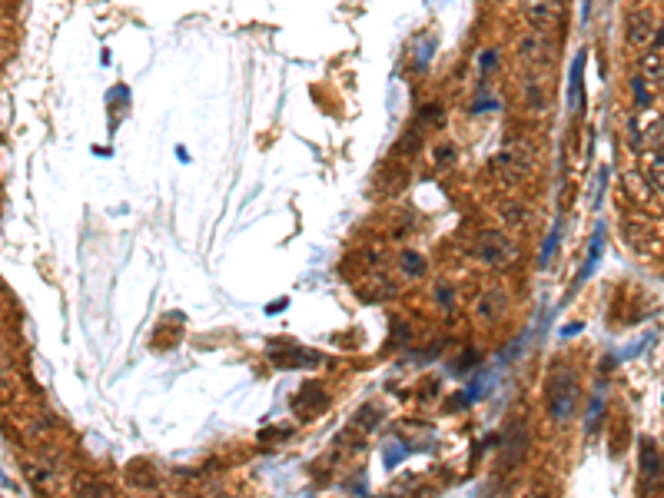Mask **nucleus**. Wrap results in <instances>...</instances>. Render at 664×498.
Segmentation results:
<instances>
[{"mask_svg": "<svg viewBox=\"0 0 664 498\" xmlns=\"http://www.w3.org/2000/svg\"><path fill=\"white\" fill-rule=\"evenodd\" d=\"M544 402H548V415L555 422H568L575 415V402H578V382L575 372L565 366H555L552 376H548V386H544Z\"/></svg>", "mask_w": 664, "mask_h": 498, "instance_id": "nucleus-1", "label": "nucleus"}, {"mask_svg": "<svg viewBox=\"0 0 664 498\" xmlns=\"http://www.w3.org/2000/svg\"><path fill=\"white\" fill-rule=\"evenodd\" d=\"M495 166L501 170L505 180H525V176L535 170V153H532V146H528V140H508L505 150L499 153Z\"/></svg>", "mask_w": 664, "mask_h": 498, "instance_id": "nucleus-2", "label": "nucleus"}, {"mask_svg": "<svg viewBox=\"0 0 664 498\" xmlns=\"http://www.w3.org/2000/svg\"><path fill=\"white\" fill-rule=\"evenodd\" d=\"M479 260L489 262V266H495V270H501V266H512L515 256H518V246H515L512 236H505L501 229H489V233H482L479 236Z\"/></svg>", "mask_w": 664, "mask_h": 498, "instance_id": "nucleus-3", "label": "nucleus"}, {"mask_svg": "<svg viewBox=\"0 0 664 498\" xmlns=\"http://www.w3.org/2000/svg\"><path fill=\"white\" fill-rule=\"evenodd\" d=\"M518 57H522V64L528 70H548L552 60H555V50H552L544 33H525L518 40Z\"/></svg>", "mask_w": 664, "mask_h": 498, "instance_id": "nucleus-4", "label": "nucleus"}, {"mask_svg": "<svg viewBox=\"0 0 664 498\" xmlns=\"http://www.w3.org/2000/svg\"><path fill=\"white\" fill-rule=\"evenodd\" d=\"M585 60H588V54L578 50L575 64H571V74H568V107L575 110V113L585 110Z\"/></svg>", "mask_w": 664, "mask_h": 498, "instance_id": "nucleus-5", "label": "nucleus"}, {"mask_svg": "<svg viewBox=\"0 0 664 498\" xmlns=\"http://www.w3.org/2000/svg\"><path fill=\"white\" fill-rule=\"evenodd\" d=\"M528 21H532V27L538 33L555 30L558 21H561V4L558 0H538V4L528 7Z\"/></svg>", "mask_w": 664, "mask_h": 498, "instance_id": "nucleus-6", "label": "nucleus"}, {"mask_svg": "<svg viewBox=\"0 0 664 498\" xmlns=\"http://www.w3.org/2000/svg\"><path fill=\"white\" fill-rule=\"evenodd\" d=\"M654 13L644 11V7H638V11L628 13V40H631L634 47H644L648 40L654 37Z\"/></svg>", "mask_w": 664, "mask_h": 498, "instance_id": "nucleus-7", "label": "nucleus"}, {"mask_svg": "<svg viewBox=\"0 0 664 498\" xmlns=\"http://www.w3.org/2000/svg\"><path fill=\"white\" fill-rule=\"evenodd\" d=\"M23 472H27V478H30L37 488H44V492H50V495L60 492V475H57L47 462H33V458H27V462H23Z\"/></svg>", "mask_w": 664, "mask_h": 498, "instance_id": "nucleus-8", "label": "nucleus"}, {"mask_svg": "<svg viewBox=\"0 0 664 498\" xmlns=\"http://www.w3.org/2000/svg\"><path fill=\"white\" fill-rule=\"evenodd\" d=\"M475 315H479L482 323H495V319H501V315H505V296H501L499 289L482 293L479 303H475Z\"/></svg>", "mask_w": 664, "mask_h": 498, "instance_id": "nucleus-9", "label": "nucleus"}, {"mask_svg": "<svg viewBox=\"0 0 664 498\" xmlns=\"http://www.w3.org/2000/svg\"><path fill=\"white\" fill-rule=\"evenodd\" d=\"M638 76H641L651 90L654 87H664V60H661V54H648V57H644Z\"/></svg>", "mask_w": 664, "mask_h": 498, "instance_id": "nucleus-10", "label": "nucleus"}, {"mask_svg": "<svg viewBox=\"0 0 664 498\" xmlns=\"http://www.w3.org/2000/svg\"><path fill=\"white\" fill-rule=\"evenodd\" d=\"M525 103H528V110H535V113H542V110L548 107V90H544V83L532 74L525 76Z\"/></svg>", "mask_w": 664, "mask_h": 498, "instance_id": "nucleus-11", "label": "nucleus"}, {"mask_svg": "<svg viewBox=\"0 0 664 498\" xmlns=\"http://www.w3.org/2000/svg\"><path fill=\"white\" fill-rule=\"evenodd\" d=\"M425 256L419 253V249H402V256H399V270H402V276H409V279H419V276H425Z\"/></svg>", "mask_w": 664, "mask_h": 498, "instance_id": "nucleus-12", "label": "nucleus"}, {"mask_svg": "<svg viewBox=\"0 0 664 498\" xmlns=\"http://www.w3.org/2000/svg\"><path fill=\"white\" fill-rule=\"evenodd\" d=\"M501 219H505L508 226H525V223H528V209H525V203H518V199H505V203H501Z\"/></svg>", "mask_w": 664, "mask_h": 498, "instance_id": "nucleus-13", "label": "nucleus"}, {"mask_svg": "<svg viewBox=\"0 0 664 498\" xmlns=\"http://www.w3.org/2000/svg\"><path fill=\"white\" fill-rule=\"evenodd\" d=\"M641 472L648 478H661V458H658V452H654V445L648 439L641 442Z\"/></svg>", "mask_w": 664, "mask_h": 498, "instance_id": "nucleus-14", "label": "nucleus"}, {"mask_svg": "<svg viewBox=\"0 0 664 498\" xmlns=\"http://www.w3.org/2000/svg\"><path fill=\"white\" fill-rule=\"evenodd\" d=\"M601 249H605V229L598 226V233H595V239H591V253H588V262L581 266V276H578V282H585L591 276V270H595V262L601 260Z\"/></svg>", "mask_w": 664, "mask_h": 498, "instance_id": "nucleus-15", "label": "nucleus"}, {"mask_svg": "<svg viewBox=\"0 0 664 498\" xmlns=\"http://www.w3.org/2000/svg\"><path fill=\"white\" fill-rule=\"evenodd\" d=\"M495 66H499V50L485 47V50L479 54V80L482 83L489 80V74H495Z\"/></svg>", "mask_w": 664, "mask_h": 498, "instance_id": "nucleus-16", "label": "nucleus"}, {"mask_svg": "<svg viewBox=\"0 0 664 498\" xmlns=\"http://www.w3.org/2000/svg\"><path fill=\"white\" fill-rule=\"evenodd\" d=\"M558 239H561V223H552V233H548V239L542 243V253H538V262H548L552 256H555V246Z\"/></svg>", "mask_w": 664, "mask_h": 498, "instance_id": "nucleus-17", "label": "nucleus"}, {"mask_svg": "<svg viewBox=\"0 0 664 498\" xmlns=\"http://www.w3.org/2000/svg\"><path fill=\"white\" fill-rule=\"evenodd\" d=\"M402 455H405V445H402V442H389L385 448H382V465H385V468H395L399 462H402Z\"/></svg>", "mask_w": 664, "mask_h": 498, "instance_id": "nucleus-18", "label": "nucleus"}, {"mask_svg": "<svg viewBox=\"0 0 664 498\" xmlns=\"http://www.w3.org/2000/svg\"><path fill=\"white\" fill-rule=\"evenodd\" d=\"M601 412H605V389H598L595 395H591V405H588V435L595 432V422L601 419Z\"/></svg>", "mask_w": 664, "mask_h": 498, "instance_id": "nucleus-19", "label": "nucleus"}, {"mask_svg": "<svg viewBox=\"0 0 664 498\" xmlns=\"http://www.w3.org/2000/svg\"><path fill=\"white\" fill-rule=\"evenodd\" d=\"M436 299L442 303V309H445V313H452V306H455V293H452V286H448V282H438Z\"/></svg>", "mask_w": 664, "mask_h": 498, "instance_id": "nucleus-20", "label": "nucleus"}, {"mask_svg": "<svg viewBox=\"0 0 664 498\" xmlns=\"http://www.w3.org/2000/svg\"><path fill=\"white\" fill-rule=\"evenodd\" d=\"M634 100H638V107H648L651 103V93H648V83H644L641 76H634Z\"/></svg>", "mask_w": 664, "mask_h": 498, "instance_id": "nucleus-21", "label": "nucleus"}, {"mask_svg": "<svg viewBox=\"0 0 664 498\" xmlns=\"http://www.w3.org/2000/svg\"><path fill=\"white\" fill-rule=\"evenodd\" d=\"M422 123H442V107L438 103H429L422 110Z\"/></svg>", "mask_w": 664, "mask_h": 498, "instance_id": "nucleus-22", "label": "nucleus"}, {"mask_svg": "<svg viewBox=\"0 0 664 498\" xmlns=\"http://www.w3.org/2000/svg\"><path fill=\"white\" fill-rule=\"evenodd\" d=\"M648 176H651V183H654V186H658V190H661V193H664V160H658V163H654V166H651V173H648Z\"/></svg>", "mask_w": 664, "mask_h": 498, "instance_id": "nucleus-23", "label": "nucleus"}, {"mask_svg": "<svg viewBox=\"0 0 664 498\" xmlns=\"http://www.w3.org/2000/svg\"><path fill=\"white\" fill-rule=\"evenodd\" d=\"M375 419H379V415H375V409H372V405H366V409H362V425H366V429H372V425H375Z\"/></svg>", "mask_w": 664, "mask_h": 498, "instance_id": "nucleus-24", "label": "nucleus"}, {"mask_svg": "<svg viewBox=\"0 0 664 498\" xmlns=\"http://www.w3.org/2000/svg\"><path fill=\"white\" fill-rule=\"evenodd\" d=\"M575 332H581V323H571V325L561 329V336H575Z\"/></svg>", "mask_w": 664, "mask_h": 498, "instance_id": "nucleus-25", "label": "nucleus"}, {"mask_svg": "<svg viewBox=\"0 0 664 498\" xmlns=\"http://www.w3.org/2000/svg\"><path fill=\"white\" fill-rule=\"evenodd\" d=\"M661 140H664V133H661Z\"/></svg>", "mask_w": 664, "mask_h": 498, "instance_id": "nucleus-26", "label": "nucleus"}]
</instances>
